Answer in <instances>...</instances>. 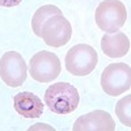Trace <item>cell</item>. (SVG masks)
<instances>
[{
    "label": "cell",
    "mask_w": 131,
    "mask_h": 131,
    "mask_svg": "<svg viewBox=\"0 0 131 131\" xmlns=\"http://www.w3.org/2000/svg\"><path fill=\"white\" fill-rule=\"evenodd\" d=\"M80 102V94L73 85L68 83L51 84L45 92V104L52 113L66 115L73 113Z\"/></svg>",
    "instance_id": "obj_1"
},
{
    "label": "cell",
    "mask_w": 131,
    "mask_h": 131,
    "mask_svg": "<svg viewBox=\"0 0 131 131\" xmlns=\"http://www.w3.org/2000/svg\"><path fill=\"white\" fill-rule=\"evenodd\" d=\"M126 7L119 0H104L94 12L97 26L109 34L119 31V29L126 24Z\"/></svg>",
    "instance_id": "obj_2"
},
{
    "label": "cell",
    "mask_w": 131,
    "mask_h": 131,
    "mask_svg": "<svg viewBox=\"0 0 131 131\" xmlns=\"http://www.w3.org/2000/svg\"><path fill=\"white\" fill-rule=\"evenodd\" d=\"M66 68L73 76H86L92 73L98 63L97 51L89 45H76L67 51L64 59Z\"/></svg>",
    "instance_id": "obj_3"
},
{
    "label": "cell",
    "mask_w": 131,
    "mask_h": 131,
    "mask_svg": "<svg viewBox=\"0 0 131 131\" xmlns=\"http://www.w3.org/2000/svg\"><path fill=\"white\" fill-rule=\"evenodd\" d=\"M102 91L109 96H119L131 88V68L126 63H112L101 75Z\"/></svg>",
    "instance_id": "obj_4"
},
{
    "label": "cell",
    "mask_w": 131,
    "mask_h": 131,
    "mask_svg": "<svg viewBox=\"0 0 131 131\" xmlns=\"http://www.w3.org/2000/svg\"><path fill=\"white\" fill-rule=\"evenodd\" d=\"M62 71L59 58L54 52L42 50L33 55L29 63V73L38 83H51Z\"/></svg>",
    "instance_id": "obj_5"
},
{
    "label": "cell",
    "mask_w": 131,
    "mask_h": 131,
    "mask_svg": "<svg viewBox=\"0 0 131 131\" xmlns=\"http://www.w3.org/2000/svg\"><path fill=\"white\" fill-rule=\"evenodd\" d=\"M28 76L25 59L17 51H8L0 59V78L10 88L21 86Z\"/></svg>",
    "instance_id": "obj_6"
},
{
    "label": "cell",
    "mask_w": 131,
    "mask_h": 131,
    "mask_svg": "<svg viewBox=\"0 0 131 131\" xmlns=\"http://www.w3.org/2000/svg\"><path fill=\"white\" fill-rule=\"evenodd\" d=\"M72 36V26L63 15L51 16L42 28L41 38L50 47H62L67 45Z\"/></svg>",
    "instance_id": "obj_7"
},
{
    "label": "cell",
    "mask_w": 131,
    "mask_h": 131,
    "mask_svg": "<svg viewBox=\"0 0 131 131\" xmlns=\"http://www.w3.org/2000/svg\"><path fill=\"white\" fill-rule=\"evenodd\" d=\"M72 130L73 131H114L115 122L107 112L94 110L79 117L73 123Z\"/></svg>",
    "instance_id": "obj_8"
},
{
    "label": "cell",
    "mask_w": 131,
    "mask_h": 131,
    "mask_svg": "<svg viewBox=\"0 0 131 131\" xmlns=\"http://www.w3.org/2000/svg\"><path fill=\"white\" fill-rule=\"evenodd\" d=\"M15 110L24 118H38L43 113L42 100L31 92H21L13 97Z\"/></svg>",
    "instance_id": "obj_9"
},
{
    "label": "cell",
    "mask_w": 131,
    "mask_h": 131,
    "mask_svg": "<svg viewBox=\"0 0 131 131\" xmlns=\"http://www.w3.org/2000/svg\"><path fill=\"white\" fill-rule=\"evenodd\" d=\"M101 50L109 58H122L130 51V39L121 31L107 33L101 38Z\"/></svg>",
    "instance_id": "obj_10"
},
{
    "label": "cell",
    "mask_w": 131,
    "mask_h": 131,
    "mask_svg": "<svg viewBox=\"0 0 131 131\" xmlns=\"http://www.w3.org/2000/svg\"><path fill=\"white\" fill-rule=\"evenodd\" d=\"M55 15H63V13L58 7L51 5V4L42 5L41 8H38L36 10L34 16L31 18V29H33V31H34V34L37 37H41V34H42L43 24H45L51 16H55Z\"/></svg>",
    "instance_id": "obj_11"
},
{
    "label": "cell",
    "mask_w": 131,
    "mask_h": 131,
    "mask_svg": "<svg viewBox=\"0 0 131 131\" xmlns=\"http://www.w3.org/2000/svg\"><path fill=\"white\" fill-rule=\"evenodd\" d=\"M115 114L125 126L131 127V96H126L117 102Z\"/></svg>",
    "instance_id": "obj_12"
},
{
    "label": "cell",
    "mask_w": 131,
    "mask_h": 131,
    "mask_svg": "<svg viewBox=\"0 0 131 131\" xmlns=\"http://www.w3.org/2000/svg\"><path fill=\"white\" fill-rule=\"evenodd\" d=\"M23 0H0V7H5V8H10V7H16L18 4H21Z\"/></svg>",
    "instance_id": "obj_13"
}]
</instances>
